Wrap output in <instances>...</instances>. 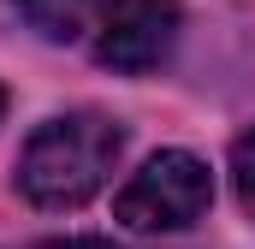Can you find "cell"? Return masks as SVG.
<instances>
[{"mask_svg":"<svg viewBox=\"0 0 255 249\" xmlns=\"http://www.w3.org/2000/svg\"><path fill=\"white\" fill-rule=\"evenodd\" d=\"M125 136L101 113H60L48 119L18 154V190L36 208H83L107 184Z\"/></svg>","mask_w":255,"mask_h":249,"instance_id":"1","label":"cell"},{"mask_svg":"<svg viewBox=\"0 0 255 249\" xmlns=\"http://www.w3.org/2000/svg\"><path fill=\"white\" fill-rule=\"evenodd\" d=\"M208 202H214V178H208V166L184 154V148H160L154 160H142V172L119 190V202H113V214L125 220L130 232H178V226H190L208 214Z\"/></svg>","mask_w":255,"mask_h":249,"instance_id":"2","label":"cell"},{"mask_svg":"<svg viewBox=\"0 0 255 249\" xmlns=\"http://www.w3.org/2000/svg\"><path fill=\"white\" fill-rule=\"evenodd\" d=\"M178 42V0H125L95 42V60L113 71H154Z\"/></svg>","mask_w":255,"mask_h":249,"instance_id":"3","label":"cell"},{"mask_svg":"<svg viewBox=\"0 0 255 249\" xmlns=\"http://www.w3.org/2000/svg\"><path fill=\"white\" fill-rule=\"evenodd\" d=\"M24 18H30V30H42L48 42H77V36H89V30H101L125 0H12Z\"/></svg>","mask_w":255,"mask_h":249,"instance_id":"4","label":"cell"},{"mask_svg":"<svg viewBox=\"0 0 255 249\" xmlns=\"http://www.w3.org/2000/svg\"><path fill=\"white\" fill-rule=\"evenodd\" d=\"M232 184H238V202L255 214V130L232 142Z\"/></svg>","mask_w":255,"mask_h":249,"instance_id":"5","label":"cell"},{"mask_svg":"<svg viewBox=\"0 0 255 249\" xmlns=\"http://www.w3.org/2000/svg\"><path fill=\"white\" fill-rule=\"evenodd\" d=\"M36 249H119L107 238H54V244H36Z\"/></svg>","mask_w":255,"mask_h":249,"instance_id":"6","label":"cell"},{"mask_svg":"<svg viewBox=\"0 0 255 249\" xmlns=\"http://www.w3.org/2000/svg\"><path fill=\"white\" fill-rule=\"evenodd\" d=\"M0 113H6V89H0Z\"/></svg>","mask_w":255,"mask_h":249,"instance_id":"7","label":"cell"}]
</instances>
